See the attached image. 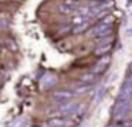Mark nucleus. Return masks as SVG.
<instances>
[{
    "label": "nucleus",
    "instance_id": "obj_1",
    "mask_svg": "<svg viewBox=\"0 0 132 127\" xmlns=\"http://www.w3.org/2000/svg\"><path fill=\"white\" fill-rule=\"evenodd\" d=\"M95 80V73H87V74L81 76V81L82 83H92Z\"/></svg>",
    "mask_w": 132,
    "mask_h": 127
},
{
    "label": "nucleus",
    "instance_id": "obj_2",
    "mask_svg": "<svg viewBox=\"0 0 132 127\" xmlns=\"http://www.w3.org/2000/svg\"><path fill=\"white\" fill-rule=\"evenodd\" d=\"M64 126V120L61 118H53L48 121V127H63Z\"/></svg>",
    "mask_w": 132,
    "mask_h": 127
},
{
    "label": "nucleus",
    "instance_id": "obj_3",
    "mask_svg": "<svg viewBox=\"0 0 132 127\" xmlns=\"http://www.w3.org/2000/svg\"><path fill=\"white\" fill-rule=\"evenodd\" d=\"M55 96H57V97L70 98V97H72V93H70V91H55Z\"/></svg>",
    "mask_w": 132,
    "mask_h": 127
},
{
    "label": "nucleus",
    "instance_id": "obj_4",
    "mask_svg": "<svg viewBox=\"0 0 132 127\" xmlns=\"http://www.w3.org/2000/svg\"><path fill=\"white\" fill-rule=\"evenodd\" d=\"M81 22H82V19H81V17H75V19H74V23H75V24L81 23Z\"/></svg>",
    "mask_w": 132,
    "mask_h": 127
}]
</instances>
